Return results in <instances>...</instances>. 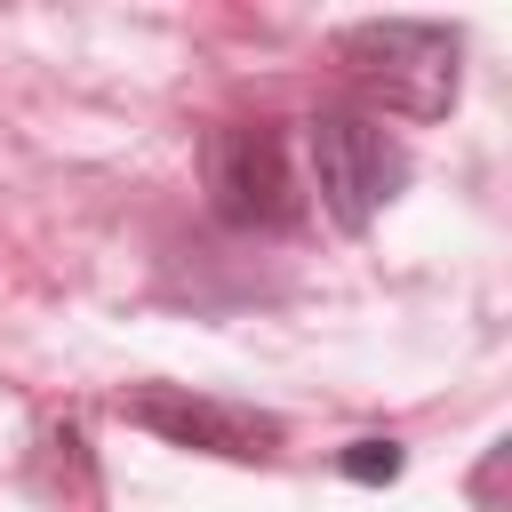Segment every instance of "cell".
Here are the masks:
<instances>
[{
	"label": "cell",
	"mask_w": 512,
	"mask_h": 512,
	"mask_svg": "<svg viewBox=\"0 0 512 512\" xmlns=\"http://www.w3.org/2000/svg\"><path fill=\"white\" fill-rule=\"evenodd\" d=\"M336 64L352 80L360 112H392V120H440L464 88V40L448 24H416V16H384V24H352L336 40Z\"/></svg>",
	"instance_id": "1"
},
{
	"label": "cell",
	"mask_w": 512,
	"mask_h": 512,
	"mask_svg": "<svg viewBox=\"0 0 512 512\" xmlns=\"http://www.w3.org/2000/svg\"><path fill=\"white\" fill-rule=\"evenodd\" d=\"M304 160H312V192L336 232H368L408 184V144L360 104H320L304 120Z\"/></svg>",
	"instance_id": "2"
},
{
	"label": "cell",
	"mask_w": 512,
	"mask_h": 512,
	"mask_svg": "<svg viewBox=\"0 0 512 512\" xmlns=\"http://www.w3.org/2000/svg\"><path fill=\"white\" fill-rule=\"evenodd\" d=\"M200 184L224 232H296L304 224V184L288 168L280 120H216L200 144Z\"/></svg>",
	"instance_id": "3"
},
{
	"label": "cell",
	"mask_w": 512,
	"mask_h": 512,
	"mask_svg": "<svg viewBox=\"0 0 512 512\" xmlns=\"http://www.w3.org/2000/svg\"><path fill=\"white\" fill-rule=\"evenodd\" d=\"M128 424H144L152 440L168 448H200V456H224V464H272L288 424L264 416V408H240V400H208L192 384H136L120 400Z\"/></svg>",
	"instance_id": "4"
},
{
	"label": "cell",
	"mask_w": 512,
	"mask_h": 512,
	"mask_svg": "<svg viewBox=\"0 0 512 512\" xmlns=\"http://www.w3.org/2000/svg\"><path fill=\"white\" fill-rule=\"evenodd\" d=\"M400 464H408V456H400V440H352V448L336 456V472H344V480H360V488L400 480Z\"/></svg>",
	"instance_id": "5"
}]
</instances>
